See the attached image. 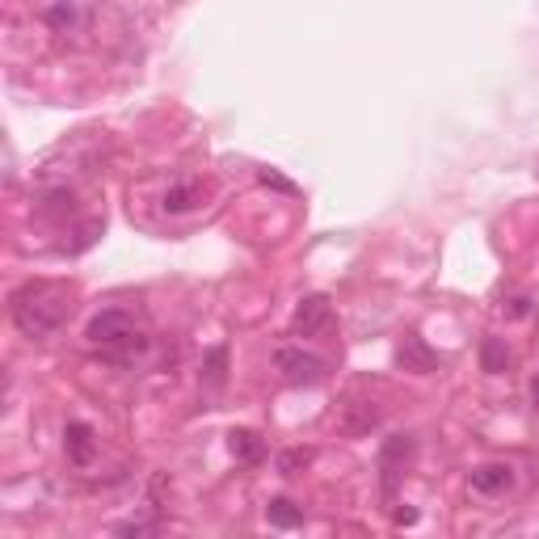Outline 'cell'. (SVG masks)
Returning <instances> with one entry per match:
<instances>
[{"label":"cell","mask_w":539,"mask_h":539,"mask_svg":"<svg viewBox=\"0 0 539 539\" xmlns=\"http://www.w3.org/2000/svg\"><path fill=\"white\" fill-rule=\"evenodd\" d=\"M308 464H312V451L308 447H291V451L278 456V476H300Z\"/></svg>","instance_id":"obj_17"},{"label":"cell","mask_w":539,"mask_h":539,"mask_svg":"<svg viewBox=\"0 0 539 539\" xmlns=\"http://www.w3.org/2000/svg\"><path fill=\"white\" fill-rule=\"evenodd\" d=\"M501 312H506L510 320H523V317H531V312H535V304H531V295H514V300H506V304H501Z\"/></svg>","instance_id":"obj_19"},{"label":"cell","mask_w":539,"mask_h":539,"mask_svg":"<svg viewBox=\"0 0 539 539\" xmlns=\"http://www.w3.org/2000/svg\"><path fill=\"white\" fill-rule=\"evenodd\" d=\"M257 181H262L265 190H278V194H300V186H295V181H287L283 173H274V169H262V173H257Z\"/></svg>","instance_id":"obj_18"},{"label":"cell","mask_w":539,"mask_h":539,"mask_svg":"<svg viewBox=\"0 0 539 539\" xmlns=\"http://www.w3.org/2000/svg\"><path fill=\"white\" fill-rule=\"evenodd\" d=\"M198 181H173L165 190V198H161V207L169 211V215H186V211H194L198 207Z\"/></svg>","instance_id":"obj_10"},{"label":"cell","mask_w":539,"mask_h":539,"mask_svg":"<svg viewBox=\"0 0 539 539\" xmlns=\"http://www.w3.org/2000/svg\"><path fill=\"white\" fill-rule=\"evenodd\" d=\"M379 426V409H371V404H350V413H346V430L350 434H371V430Z\"/></svg>","instance_id":"obj_15"},{"label":"cell","mask_w":539,"mask_h":539,"mask_svg":"<svg viewBox=\"0 0 539 539\" xmlns=\"http://www.w3.org/2000/svg\"><path fill=\"white\" fill-rule=\"evenodd\" d=\"M481 362H484V371H489V375L506 371V367H510V350H506V342H501V337H484Z\"/></svg>","instance_id":"obj_14"},{"label":"cell","mask_w":539,"mask_h":539,"mask_svg":"<svg viewBox=\"0 0 539 539\" xmlns=\"http://www.w3.org/2000/svg\"><path fill=\"white\" fill-rule=\"evenodd\" d=\"M84 342L93 350H101L110 362H135L143 350H148V333L139 329L135 312L126 308H101L89 317L84 325Z\"/></svg>","instance_id":"obj_1"},{"label":"cell","mask_w":539,"mask_h":539,"mask_svg":"<svg viewBox=\"0 0 539 539\" xmlns=\"http://www.w3.org/2000/svg\"><path fill=\"white\" fill-rule=\"evenodd\" d=\"M265 523L278 526V531H295V526H304V510L291 498H270L265 501Z\"/></svg>","instance_id":"obj_11"},{"label":"cell","mask_w":539,"mask_h":539,"mask_svg":"<svg viewBox=\"0 0 539 539\" xmlns=\"http://www.w3.org/2000/svg\"><path fill=\"white\" fill-rule=\"evenodd\" d=\"M72 211H76V198H72V190H51L39 203V215H56V220H64V215H72Z\"/></svg>","instance_id":"obj_16"},{"label":"cell","mask_w":539,"mask_h":539,"mask_svg":"<svg viewBox=\"0 0 539 539\" xmlns=\"http://www.w3.org/2000/svg\"><path fill=\"white\" fill-rule=\"evenodd\" d=\"M64 456H68V464H76V468H89L97 456V439H93V426L89 422H68L64 426Z\"/></svg>","instance_id":"obj_6"},{"label":"cell","mask_w":539,"mask_h":539,"mask_svg":"<svg viewBox=\"0 0 539 539\" xmlns=\"http://www.w3.org/2000/svg\"><path fill=\"white\" fill-rule=\"evenodd\" d=\"M228 451L236 456V464L253 468V464H262L265 459V439L262 434H253V430H232V434H228Z\"/></svg>","instance_id":"obj_9"},{"label":"cell","mask_w":539,"mask_h":539,"mask_svg":"<svg viewBox=\"0 0 539 539\" xmlns=\"http://www.w3.org/2000/svg\"><path fill=\"white\" fill-rule=\"evenodd\" d=\"M152 526L156 523H148V518H131V523H118L114 531H118V535H148Z\"/></svg>","instance_id":"obj_20"},{"label":"cell","mask_w":539,"mask_h":539,"mask_svg":"<svg viewBox=\"0 0 539 539\" xmlns=\"http://www.w3.org/2000/svg\"><path fill=\"white\" fill-rule=\"evenodd\" d=\"M13 325L26 337H51L68 317V291L56 283H26L13 295Z\"/></svg>","instance_id":"obj_2"},{"label":"cell","mask_w":539,"mask_h":539,"mask_svg":"<svg viewBox=\"0 0 539 539\" xmlns=\"http://www.w3.org/2000/svg\"><path fill=\"white\" fill-rule=\"evenodd\" d=\"M472 493H481V498H498L514 484V468L510 464H481V468H472L468 476Z\"/></svg>","instance_id":"obj_8"},{"label":"cell","mask_w":539,"mask_h":539,"mask_svg":"<svg viewBox=\"0 0 539 539\" xmlns=\"http://www.w3.org/2000/svg\"><path fill=\"white\" fill-rule=\"evenodd\" d=\"M223 384H228V346H211L203 359V387L220 392Z\"/></svg>","instance_id":"obj_12"},{"label":"cell","mask_w":539,"mask_h":539,"mask_svg":"<svg viewBox=\"0 0 539 539\" xmlns=\"http://www.w3.org/2000/svg\"><path fill=\"white\" fill-rule=\"evenodd\" d=\"M274 371L287 379L291 387H317L325 379V362L304 346H283L274 350Z\"/></svg>","instance_id":"obj_3"},{"label":"cell","mask_w":539,"mask_h":539,"mask_svg":"<svg viewBox=\"0 0 539 539\" xmlns=\"http://www.w3.org/2000/svg\"><path fill=\"white\" fill-rule=\"evenodd\" d=\"M531 401H535V409H539V375L531 379Z\"/></svg>","instance_id":"obj_22"},{"label":"cell","mask_w":539,"mask_h":539,"mask_svg":"<svg viewBox=\"0 0 539 539\" xmlns=\"http://www.w3.org/2000/svg\"><path fill=\"white\" fill-rule=\"evenodd\" d=\"M409 459H413V439H409V434H392V439H384V447H379V481H384L387 498H392L396 476L404 472Z\"/></svg>","instance_id":"obj_5"},{"label":"cell","mask_w":539,"mask_h":539,"mask_svg":"<svg viewBox=\"0 0 539 539\" xmlns=\"http://www.w3.org/2000/svg\"><path fill=\"white\" fill-rule=\"evenodd\" d=\"M396 367H401V371H413V375H430V371H439V354H434L417 333H409L401 346H396Z\"/></svg>","instance_id":"obj_7"},{"label":"cell","mask_w":539,"mask_h":539,"mask_svg":"<svg viewBox=\"0 0 539 539\" xmlns=\"http://www.w3.org/2000/svg\"><path fill=\"white\" fill-rule=\"evenodd\" d=\"M392 518H396V523H404V526H413L417 523V510H396Z\"/></svg>","instance_id":"obj_21"},{"label":"cell","mask_w":539,"mask_h":539,"mask_svg":"<svg viewBox=\"0 0 539 539\" xmlns=\"http://www.w3.org/2000/svg\"><path fill=\"white\" fill-rule=\"evenodd\" d=\"M42 22L56 30V34H68V30H76V22H81V9H76L72 0H56V4L42 9Z\"/></svg>","instance_id":"obj_13"},{"label":"cell","mask_w":539,"mask_h":539,"mask_svg":"<svg viewBox=\"0 0 539 539\" xmlns=\"http://www.w3.org/2000/svg\"><path fill=\"white\" fill-rule=\"evenodd\" d=\"M329 320H333L329 295H304L300 308H295V317H291V333L295 337H320L329 329Z\"/></svg>","instance_id":"obj_4"}]
</instances>
